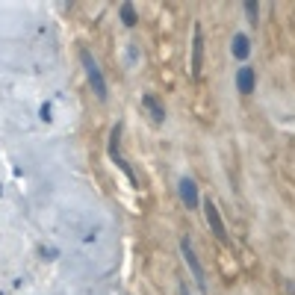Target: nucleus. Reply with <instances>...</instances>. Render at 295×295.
<instances>
[{"mask_svg":"<svg viewBox=\"0 0 295 295\" xmlns=\"http://www.w3.org/2000/svg\"><path fill=\"white\" fill-rule=\"evenodd\" d=\"M80 59H83V68H86V77H89V83H92V89H95V95L100 98V100H106V80H103V74H100V68H98V62H95V56L89 53V50H80Z\"/></svg>","mask_w":295,"mask_h":295,"instance_id":"1","label":"nucleus"},{"mask_svg":"<svg viewBox=\"0 0 295 295\" xmlns=\"http://www.w3.org/2000/svg\"><path fill=\"white\" fill-rule=\"evenodd\" d=\"M180 251H183V260H186V266L192 269V278H195V284H198L201 290H207L204 266H201V260H198V254H195V248H192V242H189V239H183V242H180Z\"/></svg>","mask_w":295,"mask_h":295,"instance_id":"2","label":"nucleus"},{"mask_svg":"<svg viewBox=\"0 0 295 295\" xmlns=\"http://www.w3.org/2000/svg\"><path fill=\"white\" fill-rule=\"evenodd\" d=\"M201 207H204V216H207V225H210V230L216 233V239H222V242H228V230H225V222H222V216H219V210H216V204H213V198H207V201H201Z\"/></svg>","mask_w":295,"mask_h":295,"instance_id":"3","label":"nucleus"},{"mask_svg":"<svg viewBox=\"0 0 295 295\" xmlns=\"http://www.w3.org/2000/svg\"><path fill=\"white\" fill-rule=\"evenodd\" d=\"M118 133H121L118 127H112V133H109V160H112V163H115V165H118V168L127 174V177H130V183H136V174H133V168L127 165V160H124V157H121V151H118Z\"/></svg>","mask_w":295,"mask_h":295,"instance_id":"4","label":"nucleus"},{"mask_svg":"<svg viewBox=\"0 0 295 295\" xmlns=\"http://www.w3.org/2000/svg\"><path fill=\"white\" fill-rule=\"evenodd\" d=\"M201 62H204V35L201 27H195V38H192V77H201Z\"/></svg>","mask_w":295,"mask_h":295,"instance_id":"5","label":"nucleus"},{"mask_svg":"<svg viewBox=\"0 0 295 295\" xmlns=\"http://www.w3.org/2000/svg\"><path fill=\"white\" fill-rule=\"evenodd\" d=\"M180 198H183V204H186L189 210L201 207V198H198V186H195V180H192V177H183V180H180Z\"/></svg>","mask_w":295,"mask_h":295,"instance_id":"6","label":"nucleus"},{"mask_svg":"<svg viewBox=\"0 0 295 295\" xmlns=\"http://www.w3.org/2000/svg\"><path fill=\"white\" fill-rule=\"evenodd\" d=\"M236 86H239V92L251 95V92H254V68L242 65V68L236 71Z\"/></svg>","mask_w":295,"mask_h":295,"instance_id":"7","label":"nucleus"},{"mask_svg":"<svg viewBox=\"0 0 295 295\" xmlns=\"http://www.w3.org/2000/svg\"><path fill=\"white\" fill-rule=\"evenodd\" d=\"M142 103L151 109V115H154V121H157V124H163V121H165V109H163V103H160L154 95H145V98H142Z\"/></svg>","mask_w":295,"mask_h":295,"instance_id":"8","label":"nucleus"},{"mask_svg":"<svg viewBox=\"0 0 295 295\" xmlns=\"http://www.w3.org/2000/svg\"><path fill=\"white\" fill-rule=\"evenodd\" d=\"M230 50H233V56H236V59H242V62H245V59H248V53H251V41H248V35H236Z\"/></svg>","mask_w":295,"mask_h":295,"instance_id":"9","label":"nucleus"},{"mask_svg":"<svg viewBox=\"0 0 295 295\" xmlns=\"http://www.w3.org/2000/svg\"><path fill=\"white\" fill-rule=\"evenodd\" d=\"M121 21H124L127 27L136 24V9H133V3H124V6H121Z\"/></svg>","mask_w":295,"mask_h":295,"instance_id":"10","label":"nucleus"},{"mask_svg":"<svg viewBox=\"0 0 295 295\" xmlns=\"http://www.w3.org/2000/svg\"><path fill=\"white\" fill-rule=\"evenodd\" d=\"M245 12H248V21H251V24H257V3H254V0H248V3H245Z\"/></svg>","mask_w":295,"mask_h":295,"instance_id":"11","label":"nucleus"},{"mask_svg":"<svg viewBox=\"0 0 295 295\" xmlns=\"http://www.w3.org/2000/svg\"><path fill=\"white\" fill-rule=\"evenodd\" d=\"M41 118H44V121H50V106H47V103L41 106Z\"/></svg>","mask_w":295,"mask_h":295,"instance_id":"12","label":"nucleus"},{"mask_svg":"<svg viewBox=\"0 0 295 295\" xmlns=\"http://www.w3.org/2000/svg\"><path fill=\"white\" fill-rule=\"evenodd\" d=\"M180 295H189V290H186V287H180Z\"/></svg>","mask_w":295,"mask_h":295,"instance_id":"13","label":"nucleus"}]
</instances>
